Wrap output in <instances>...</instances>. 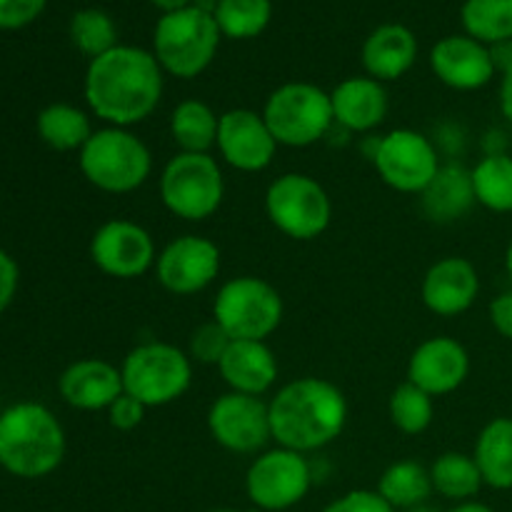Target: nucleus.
<instances>
[{"label": "nucleus", "mask_w": 512, "mask_h": 512, "mask_svg": "<svg viewBox=\"0 0 512 512\" xmlns=\"http://www.w3.org/2000/svg\"><path fill=\"white\" fill-rule=\"evenodd\" d=\"M475 203L490 213H512V158L508 153H490L470 170Z\"/></svg>", "instance_id": "30"}, {"label": "nucleus", "mask_w": 512, "mask_h": 512, "mask_svg": "<svg viewBox=\"0 0 512 512\" xmlns=\"http://www.w3.org/2000/svg\"><path fill=\"white\" fill-rule=\"evenodd\" d=\"M270 223L293 240H315L330 228L333 203L323 185L305 173H283L265 190Z\"/></svg>", "instance_id": "10"}, {"label": "nucleus", "mask_w": 512, "mask_h": 512, "mask_svg": "<svg viewBox=\"0 0 512 512\" xmlns=\"http://www.w3.org/2000/svg\"><path fill=\"white\" fill-rule=\"evenodd\" d=\"M430 68L435 78L453 90H480L495 78V68L490 45L470 35H448L430 50Z\"/></svg>", "instance_id": "19"}, {"label": "nucleus", "mask_w": 512, "mask_h": 512, "mask_svg": "<svg viewBox=\"0 0 512 512\" xmlns=\"http://www.w3.org/2000/svg\"><path fill=\"white\" fill-rule=\"evenodd\" d=\"M83 178L110 195H128L143 188L153 173L150 148L130 128L95 130L78 153Z\"/></svg>", "instance_id": "4"}, {"label": "nucleus", "mask_w": 512, "mask_h": 512, "mask_svg": "<svg viewBox=\"0 0 512 512\" xmlns=\"http://www.w3.org/2000/svg\"><path fill=\"white\" fill-rule=\"evenodd\" d=\"M500 110L512 123V65L503 73V80H500Z\"/></svg>", "instance_id": "41"}, {"label": "nucleus", "mask_w": 512, "mask_h": 512, "mask_svg": "<svg viewBox=\"0 0 512 512\" xmlns=\"http://www.w3.org/2000/svg\"><path fill=\"white\" fill-rule=\"evenodd\" d=\"M260 113L273 138L285 148H310L335 125L330 93L303 80L273 90Z\"/></svg>", "instance_id": "8"}, {"label": "nucleus", "mask_w": 512, "mask_h": 512, "mask_svg": "<svg viewBox=\"0 0 512 512\" xmlns=\"http://www.w3.org/2000/svg\"><path fill=\"white\" fill-rule=\"evenodd\" d=\"M230 343H233V338H230L215 320H210V323L198 325V328L193 330L188 343V355L193 363L215 365V368H218V363L223 360Z\"/></svg>", "instance_id": "35"}, {"label": "nucleus", "mask_w": 512, "mask_h": 512, "mask_svg": "<svg viewBox=\"0 0 512 512\" xmlns=\"http://www.w3.org/2000/svg\"><path fill=\"white\" fill-rule=\"evenodd\" d=\"M215 148L230 168L240 173H260L273 163L280 145L270 133L263 113L250 108H230L220 115Z\"/></svg>", "instance_id": "16"}, {"label": "nucleus", "mask_w": 512, "mask_h": 512, "mask_svg": "<svg viewBox=\"0 0 512 512\" xmlns=\"http://www.w3.org/2000/svg\"><path fill=\"white\" fill-rule=\"evenodd\" d=\"M220 28L215 15L200 5L165 13L155 25L153 55L175 78H198L218 53Z\"/></svg>", "instance_id": "5"}, {"label": "nucleus", "mask_w": 512, "mask_h": 512, "mask_svg": "<svg viewBox=\"0 0 512 512\" xmlns=\"http://www.w3.org/2000/svg\"><path fill=\"white\" fill-rule=\"evenodd\" d=\"M15 290H18V265L0 248V315L13 303Z\"/></svg>", "instance_id": "39"}, {"label": "nucleus", "mask_w": 512, "mask_h": 512, "mask_svg": "<svg viewBox=\"0 0 512 512\" xmlns=\"http://www.w3.org/2000/svg\"><path fill=\"white\" fill-rule=\"evenodd\" d=\"M415 58H418V38L398 23L380 25L363 45L365 70L380 83L403 78L415 65Z\"/></svg>", "instance_id": "23"}, {"label": "nucleus", "mask_w": 512, "mask_h": 512, "mask_svg": "<svg viewBox=\"0 0 512 512\" xmlns=\"http://www.w3.org/2000/svg\"><path fill=\"white\" fill-rule=\"evenodd\" d=\"M390 423L405 435H423L433 425L435 418V398L413 385L410 380L400 383L390 393L388 400Z\"/></svg>", "instance_id": "33"}, {"label": "nucleus", "mask_w": 512, "mask_h": 512, "mask_svg": "<svg viewBox=\"0 0 512 512\" xmlns=\"http://www.w3.org/2000/svg\"><path fill=\"white\" fill-rule=\"evenodd\" d=\"M323 512H398L390 508L378 490H350V493L340 495L330 505H325Z\"/></svg>", "instance_id": "36"}, {"label": "nucleus", "mask_w": 512, "mask_h": 512, "mask_svg": "<svg viewBox=\"0 0 512 512\" xmlns=\"http://www.w3.org/2000/svg\"><path fill=\"white\" fill-rule=\"evenodd\" d=\"M470 375V355L448 335L423 340L408 360V380L433 398L455 393Z\"/></svg>", "instance_id": "17"}, {"label": "nucleus", "mask_w": 512, "mask_h": 512, "mask_svg": "<svg viewBox=\"0 0 512 512\" xmlns=\"http://www.w3.org/2000/svg\"><path fill=\"white\" fill-rule=\"evenodd\" d=\"M58 393L75 410H108L125 393L123 375L118 365L108 360L85 358L63 370L58 378Z\"/></svg>", "instance_id": "20"}, {"label": "nucleus", "mask_w": 512, "mask_h": 512, "mask_svg": "<svg viewBox=\"0 0 512 512\" xmlns=\"http://www.w3.org/2000/svg\"><path fill=\"white\" fill-rule=\"evenodd\" d=\"M208 433L220 448L238 455H258L273 440L270 408L263 398L223 393L208 410Z\"/></svg>", "instance_id": "13"}, {"label": "nucleus", "mask_w": 512, "mask_h": 512, "mask_svg": "<svg viewBox=\"0 0 512 512\" xmlns=\"http://www.w3.org/2000/svg\"><path fill=\"white\" fill-rule=\"evenodd\" d=\"M490 323L505 340H512V290H505L490 303Z\"/></svg>", "instance_id": "40"}, {"label": "nucleus", "mask_w": 512, "mask_h": 512, "mask_svg": "<svg viewBox=\"0 0 512 512\" xmlns=\"http://www.w3.org/2000/svg\"><path fill=\"white\" fill-rule=\"evenodd\" d=\"M423 213L433 223H455L465 218L475 203L473 175L463 165H440L438 175L430 180L428 188L420 193Z\"/></svg>", "instance_id": "24"}, {"label": "nucleus", "mask_w": 512, "mask_h": 512, "mask_svg": "<svg viewBox=\"0 0 512 512\" xmlns=\"http://www.w3.org/2000/svg\"><path fill=\"white\" fill-rule=\"evenodd\" d=\"M205 512H243V510H233V508H213V510H205Z\"/></svg>", "instance_id": "46"}, {"label": "nucleus", "mask_w": 512, "mask_h": 512, "mask_svg": "<svg viewBox=\"0 0 512 512\" xmlns=\"http://www.w3.org/2000/svg\"><path fill=\"white\" fill-rule=\"evenodd\" d=\"M373 165L388 188L420 195L438 175L440 158L433 140L413 128H395L375 143Z\"/></svg>", "instance_id": "12"}, {"label": "nucleus", "mask_w": 512, "mask_h": 512, "mask_svg": "<svg viewBox=\"0 0 512 512\" xmlns=\"http://www.w3.org/2000/svg\"><path fill=\"white\" fill-rule=\"evenodd\" d=\"M478 293V268L460 255H448L430 265L420 285V298L425 308L440 318H458L468 313L478 300Z\"/></svg>", "instance_id": "18"}, {"label": "nucleus", "mask_w": 512, "mask_h": 512, "mask_svg": "<svg viewBox=\"0 0 512 512\" xmlns=\"http://www.w3.org/2000/svg\"><path fill=\"white\" fill-rule=\"evenodd\" d=\"M335 125L350 133H370L388 118V93L375 78H345L330 93Z\"/></svg>", "instance_id": "22"}, {"label": "nucleus", "mask_w": 512, "mask_h": 512, "mask_svg": "<svg viewBox=\"0 0 512 512\" xmlns=\"http://www.w3.org/2000/svg\"><path fill=\"white\" fill-rule=\"evenodd\" d=\"M38 128L40 140L48 148L60 150V153H70V150H83L90 135L95 133L90 115L85 110L75 108L70 103H50L38 113Z\"/></svg>", "instance_id": "28"}, {"label": "nucleus", "mask_w": 512, "mask_h": 512, "mask_svg": "<svg viewBox=\"0 0 512 512\" xmlns=\"http://www.w3.org/2000/svg\"><path fill=\"white\" fill-rule=\"evenodd\" d=\"M213 15L220 35H228L233 40H248L268 28L273 5L270 0H218Z\"/></svg>", "instance_id": "32"}, {"label": "nucleus", "mask_w": 512, "mask_h": 512, "mask_svg": "<svg viewBox=\"0 0 512 512\" xmlns=\"http://www.w3.org/2000/svg\"><path fill=\"white\" fill-rule=\"evenodd\" d=\"M505 270H508V278L512 280V240H510L508 250H505Z\"/></svg>", "instance_id": "44"}, {"label": "nucleus", "mask_w": 512, "mask_h": 512, "mask_svg": "<svg viewBox=\"0 0 512 512\" xmlns=\"http://www.w3.org/2000/svg\"><path fill=\"white\" fill-rule=\"evenodd\" d=\"M123 390L145 408H163L183 398L193 383V360L178 345L140 343L120 365Z\"/></svg>", "instance_id": "6"}, {"label": "nucleus", "mask_w": 512, "mask_h": 512, "mask_svg": "<svg viewBox=\"0 0 512 512\" xmlns=\"http://www.w3.org/2000/svg\"><path fill=\"white\" fill-rule=\"evenodd\" d=\"M70 38L73 45L90 60L100 58L108 50L118 48V30L113 18L98 8H85L70 20Z\"/></svg>", "instance_id": "34"}, {"label": "nucleus", "mask_w": 512, "mask_h": 512, "mask_svg": "<svg viewBox=\"0 0 512 512\" xmlns=\"http://www.w3.org/2000/svg\"><path fill=\"white\" fill-rule=\"evenodd\" d=\"M213 320L233 340H268L283 323V298L268 280L240 275L220 285Z\"/></svg>", "instance_id": "9"}, {"label": "nucleus", "mask_w": 512, "mask_h": 512, "mask_svg": "<svg viewBox=\"0 0 512 512\" xmlns=\"http://www.w3.org/2000/svg\"><path fill=\"white\" fill-rule=\"evenodd\" d=\"M90 260L110 278L133 280L155 268L158 250L153 235L143 225L115 218L100 225L90 238Z\"/></svg>", "instance_id": "14"}, {"label": "nucleus", "mask_w": 512, "mask_h": 512, "mask_svg": "<svg viewBox=\"0 0 512 512\" xmlns=\"http://www.w3.org/2000/svg\"><path fill=\"white\" fill-rule=\"evenodd\" d=\"M448 512H495V510L490 508V505L478 503V500H468V503H458L453 510H448Z\"/></svg>", "instance_id": "42"}, {"label": "nucleus", "mask_w": 512, "mask_h": 512, "mask_svg": "<svg viewBox=\"0 0 512 512\" xmlns=\"http://www.w3.org/2000/svg\"><path fill=\"white\" fill-rule=\"evenodd\" d=\"M220 115L208 103L188 98L170 113V138L178 153H210L218 140Z\"/></svg>", "instance_id": "26"}, {"label": "nucleus", "mask_w": 512, "mask_h": 512, "mask_svg": "<svg viewBox=\"0 0 512 512\" xmlns=\"http://www.w3.org/2000/svg\"><path fill=\"white\" fill-rule=\"evenodd\" d=\"M430 480L435 493L453 503H468L485 485L473 455L455 453V450L443 453L430 465Z\"/></svg>", "instance_id": "29"}, {"label": "nucleus", "mask_w": 512, "mask_h": 512, "mask_svg": "<svg viewBox=\"0 0 512 512\" xmlns=\"http://www.w3.org/2000/svg\"><path fill=\"white\" fill-rule=\"evenodd\" d=\"M153 3L158 5V8H163L165 13H173V10L188 8L190 0H153Z\"/></svg>", "instance_id": "43"}, {"label": "nucleus", "mask_w": 512, "mask_h": 512, "mask_svg": "<svg viewBox=\"0 0 512 512\" xmlns=\"http://www.w3.org/2000/svg\"><path fill=\"white\" fill-rule=\"evenodd\" d=\"M375 490L390 508L398 512L420 508L435 493L430 468L415 463V460H398V463L388 465Z\"/></svg>", "instance_id": "27"}, {"label": "nucleus", "mask_w": 512, "mask_h": 512, "mask_svg": "<svg viewBox=\"0 0 512 512\" xmlns=\"http://www.w3.org/2000/svg\"><path fill=\"white\" fill-rule=\"evenodd\" d=\"M405 512H438V510L428 508V505H420V508H413V510H405Z\"/></svg>", "instance_id": "45"}, {"label": "nucleus", "mask_w": 512, "mask_h": 512, "mask_svg": "<svg viewBox=\"0 0 512 512\" xmlns=\"http://www.w3.org/2000/svg\"><path fill=\"white\" fill-rule=\"evenodd\" d=\"M220 378L233 393L263 398L278 383V358L265 340H233L218 363Z\"/></svg>", "instance_id": "21"}, {"label": "nucleus", "mask_w": 512, "mask_h": 512, "mask_svg": "<svg viewBox=\"0 0 512 512\" xmlns=\"http://www.w3.org/2000/svg\"><path fill=\"white\" fill-rule=\"evenodd\" d=\"M473 458L488 488L512 490V418H493L480 430Z\"/></svg>", "instance_id": "25"}, {"label": "nucleus", "mask_w": 512, "mask_h": 512, "mask_svg": "<svg viewBox=\"0 0 512 512\" xmlns=\"http://www.w3.org/2000/svg\"><path fill=\"white\" fill-rule=\"evenodd\" d=\"M463 25L483 45L512 40V0H465Z\"/></svg>", "instance_id": "31"}, {"label": "nucleus", "mask_w": 512, "mask_h": 512, "mask_svg": "<svg viewBox=\"0 0 512 512\" xmlns=\"http://www.w3.org/2000/svg\"><path fill=\"white\" fill-rule=\"evenodd\" d=\"M153 270L168 293H203L220 273V248L203 235H180L160 250Z\"/></svg>", "instance_id": "15"}, {"label": "nucleus", "mask_w": 512, "mask_h": 512, "mask_svg": "<svg viewBox=\"0 0 512 512\" xmlns=\"http://www.w3.org/2000/svg\"><path fill=\"white\" fill-rule=\"evenodd\" d=\"M268 408L275 443L303 455L335 443L348 423V400L343 390L313 375L285 383Z\"/></svg>", "instance_id": "2"}, {"label": "nucleus", "mask_w": 512, "mask_h": 512, "mask_svg": "<svg viewBox=\"0 0 512 512\" xmlns=\"http://www.w3.org/2000/svg\"><path fill=\"white\" fill-rule=\"evenodd\" d=\"M313 485L308 458L298 450L278 445L258 453L245 473V493L250 503L263 512H290Z\"/></svg>", "instance_id": "11"}, {"label": "nucleus", "mask_w": 512, "mask_h": 512, "mask_svg": "<svg viewBox=\"0 0 512 512\" xmlns=\"http://www.w3.org/2000/svg\"><path fill=\"white\" fill-rule=\"evenodd\" d=\"M63 458V425L45 405L18 403L0 413V465L10 475L45 478L60 468Z\"/></svg>", "instance_id": "3"}, {"label": "nucleus", "mask_w": 512, "mask_h": 512, "mask_svg": "<svg viewBox=\"0 0 512 512\" xmlns=\"http://www.w3.org/2000/svg\"><path fill=\"white\" fill-rule=\"evenodd\" d=\"M45 8V0H0V28L15 30L33 23Z\"/></svg>", "instance_id": "37"}, {"label": "nucleus", "mask_w": 512, "mask_h": 512, "mask_svg": "<svg viewBox=\"0 0 512 512\" xmlns=\"http://www.w3.org/2000/svg\"><path fill=\"white\" fill-rule=\"evenodd\" d=\"M163 98V68L143 48L118 45L90 60L85 100L90 113L113 128H133L158 110Z\"/></svg>", "instance_id": "1"}, {"label": "nucleus", "mask_w": 512, "mask_h": 512, "mask_svg": "<svg viewBox=\"0 0 512 512\" xmlns=\"http://www.w3.org/2000/svg\"><path fill=\"white\" fill-rule=\"evenodd\" d=\"M145 410H148V408H145L143 403H138L133 395L123 393L118 400H115L113 405H110L108 410H105V413H108L110 428L128 433V430H135L140 423H143Z\"/></svg>", "instance_id": "38"}, {"label": "nucleus", "mask_w": 512, "mask_h": 512, "mask_svg": "<svg viewBox=\"0 0 512 512\" xmlns=\"http://www.w3.org/2000/svg\"><path fill=\"white\" fill-rule=\"evenodd\" d=\"M223 198V170L210 153H175L160 173V200L180 220L200 223L213 218Z\"/></svg>", "instance_id": "7"}]
</instances>
